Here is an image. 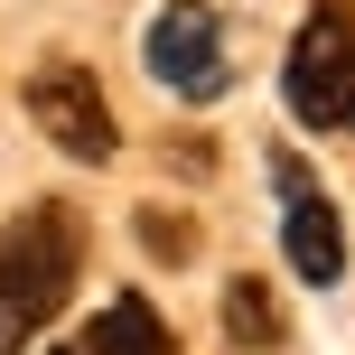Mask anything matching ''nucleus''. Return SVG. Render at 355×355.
I'll use <instances>...</instances> for the list:
<instances>
[{
    "mask_svg": "<svg viewBox=\"0 0 355 355\" xmlns=\"http://www.w3.org/2000/svg\"><path fill=\"white\" fill-rule=\"evenodd\" d=\"M281 94L309 131H355V10L318 0L281 56Z\"/></svg>",
    "mask_w": 355,
    "mask_h": 355,
    "instance_id": "nucleus-2",
    "label": "nucleus"
},
{
    "mask_svg": "<svg viewBox=\"0 0 355 355\" xmlns=\"http://www.w3.org/2000/svg\"><path fill=\"white\" fill-rule=\"evenodd\" d=\"M75 271H85V225H75V206L66 196L19 206L10 234H0V355L47 337V318L66 309Z\"/></svg>",
    "mask_w": 355,
    "mask_h": 355,
    "instance_id": "nucleus-1",
    "label": "nucleus"
},
{
    "mask_svg": "<svg viewBox=\"0 0 355 355\" xmlns=\"http://www.w3.org/2000/svg\"><path fill=\"white\" fill-rule=\"evenodd\" d=\"M225 337L243 346V355H271L281 346V309H271V281H225Z\"/></svg>",
    "mask_w": 355,
    "mask_h": 355,
    "instance_id": "nucleus-7",
    "label": "nucleus"
},
{
    "mask_svg": "<svg viewBox=\"0 0 355 355\" xmlns=\"http://www.w3.org/2000/svg\"><path fill=\"white\" fill-rule=\"evenodd\" d=\"M141 56H150V75H159V85L178 94V103H215V94L234 85V56H225V19H215L206 0H168V10L150 19Z\"/></svg>",
    "mask_w": 355,
    "mask_h": 355,
    "instance_id": "nucleus-3",
    "label": "nucleus"
},
{
    "mask_svg": "<svg viewBox=\"0 0 355 355\" xmlns=\"http://www.w3.org/2000/svg\"><path fill=\"white\" fill-rule=\"evenodd\" d=\"M28 122L47 131L66 159H85V168H103L112 150H122V131H112V103H103V85H94V66H66V56H47V66L28 75Z\"/></svg>",
    "mask_w": 355,
    "mask_h": 355,
    "instance_id": "nucleus-5",
    "label": "nucleus"
},
{
    "mask_svg": "<svg viewBox=\"0 0 355 355\" xmlns=\"http://www.w3.org/2000/svg\"><path fill=\"white\" fill-rule=\"evenodd\" d=\"M141 243H150V252H168V262H187V243H196V234L178 225V215H141Z\"/></svg>",
    "mask_w": 355,
    "mask_h": 355,
    "instance_id": "nucleus-8",
    "label": "nucleus"
},
{
    "mask_svg": "<svg viewBox=\"0 0 355 355\" xmlns=\"http://www.w3.org/2000/svg\"><path fill=\"white\" fill-rule=\"evenodd\" d=\"M271 196H281V252L309 290H337L346 281V225L327 206V187L309 178L300 150H271Z\"/></svg>",
    "mask_w": 355,
    "mask_h": 355,
    "instance_id": "nucleus-4",
    "label": "nucleus"
},
{
    "mask_svg": "<svg viewBox=\"0 0 355 355\" xmlns=\"http://www.w3.org/2000/svg\"><path fill=\"white\" fill-rule=\"evenodd\" d=\"M56 355H168V327H159V309H150L141 290H122V300H103L94 327H75Z\"/></svg>",
    "mask_w": 355,
    "mask_h": 355,
    "instance_id": "nucleus-6",
    "label": "nucleus"
}]
</instances>
